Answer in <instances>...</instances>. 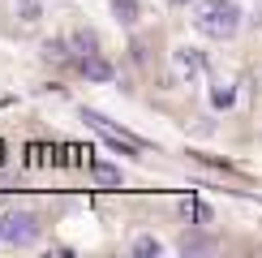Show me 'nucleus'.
Wrapping results in <instances>:
<instances>
[{"instance_id":"obj_3","label":"nucleus","mask_w":262,"mask_h":258,"mask_svg":"<svg viewBox=\"0 0 262 258\" xmlns=\"http://www.w3.org/2000/svg\"><path fill=\"white\" fill-rule=\"evenodd\" d=\"M82 73L91 82H112V64H107L99 52H86V56H82Z\"/></svg>"},{"instance_id":"obj_2","label":"nucleus","mask_w":262,"mask_h":258,"mask_svg":"<svg viewBox=\"0 0 262 258\" xmlns=\"http://www.w3.org/2000/svg\"><path fill=\"white\" fill-rule=\"evenodd\" d=\"M0 241L5 245H35L39 241V224L30 211H5L0 215Z\"/></svg>"},{"instance_id":"obj_1","label":"nucleus","mask_w":262,"mask_h":258,"mask_svg":"<svg viewBox=\"0 0 262 258\" xmlns=\"http://www.w3.org/2000/svg\"><path fill=\"white\" fill-rule=\"evenodd\" d=\"M193 26H198L206 39L224 43V39H232L236 30H241V5H236V0H202Z\"/></svg>"},{"instance_id":"obj_6","label":"nucleus","mask_w":262,"mask_h":258,"mask_svg":"<svg viewBox=\"0 0 262 258\" xmlns=\"http://www.w3.org/2000/svg\"><path fill=\"white\" fill-rule=\"evenodd\" d=\"M112 13H116V22H121V26H134L138 22V0H112Z\"/></svg>"},{"instance_id":"obj_8","label":"nucleus","mask_w":262,"mask_h":258,"mask_svg":"<svg viewBox=\"0 0 262 258\" xmlns=\"http://www.w3.org/2000/svg\"><path fill=\"white\" fill-rule=\"evenodd\" d=\"M232 99H236L232 86H215L211 91V107H232Z\"/></svg>"},{"instance_id":"obj_9","label":"nucleus","mask_w":262,"mask_h":258,"mask_svg":"<svg viewBox=\"0 0 262 258\" xmlns=\"http://www.w3.org/2000/svg\"><path fill=\"white\" fill-rule=\"evenodd\" d=\"M134 254H163V245H159V236H138V241H134Z\"/></svg>"},{"instance_id":"obj_10","label":"nucleus","mask_w":262,"mask_h":258,"mask_svg":"<svg viewBox=\"0 0 262 258\" xmlns=\"http://www.w3.org/2000/svg\"><path fill=\"white\" fill-rule=\"evenodd\" d=\"M0 159H5V155H0Z\"/></svg>"},{"instance_id":"obj_7","label":"nucleus","mask_w":262,"mask_h":258,"mask_svg":"<svg viewBox=\"0 0 262 258\" xmlns=\"http://www.w3.org/2000/svg\"><path fill=\"white\" fill-rule=\"evenodd\" d=\"M95 181H99V185H107V189H116V185H121V168H112V164H95Z\"/></svg>"},{"instance_id":"obj_5","label":"nucleus","mask_w":262,"mask_h":258,"mask_svg":"<svg viewBox=\"0 0 262 258\" xmlns=\"http://www.w3.org/2000/svg\"><path fill=\"white\" fill-rule=\"evenodd\" d=\"M211 250H215V236H202V232L181 236V254H211Z\"/></svg>"},{"instance_id":"obj_4","label":"nucleus","mask_w":262,"mask_h":258,"mask_svg":"<svg viewBox=\"0 0 262 258\" xmlns=\"http://www.w3.org/2000/svg\"><path fill=\"white\" fill-rule=\"evenodd\" d=\"M177 69L185 73V78H198V73L206 69L202 52H198V48H177Z\"/></svg>"}]
</instances>
